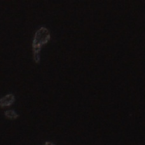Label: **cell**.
<instances>
[{
    "mask_svg": "<svg viewBox=\"0 0 145 145\" xmlns=\"http://www.w3.org/2000/svg\"><path fill=\"white\" fill-rule=\"evenodd\" d=\"M50 33L47 28L41 27L36 31L33 38L32 47L33 51V57L36 64H39L40 61V52L43 45L47 44L50 40Z\"/></svg>",
    "mask_w": 145,
    "mask_h": 145,
    "instance_id": "6da1fadb",
    "label": "cell"
},
{
    "mask_svg": "<svg viewBox=\"0 0 145 145\" xmlns=\"http://www.w3.org/2000/svg\"><path fill=\"white\" fill-rule=\"evenodd\" d=\"M15 101V95L10 93V94H7L4 97L0 98V108H5L14 104Z\"/></svg>",
    "mask_w": 145,
    "mask_h": 145,
    "instance_id": "7a4b0ae2",
    "label": "cell"
},
{
    "mask_svg": "<svg viewBox=\"0 0 145 145\" xmlns=\"http://www.w3.org/2000/svg\"><path fill=\"white\" fill-rule=\"evenodd\" d=\"M5 116L7 118L11 119V120H14V119H16L19 117V115L14 110H9L5 111Z\"/></svg>",
    "mask_w": 145,
    "mask_h": 145,
    "instance_id": "3957f363",
    "label": "cell"
}]
</instances>
